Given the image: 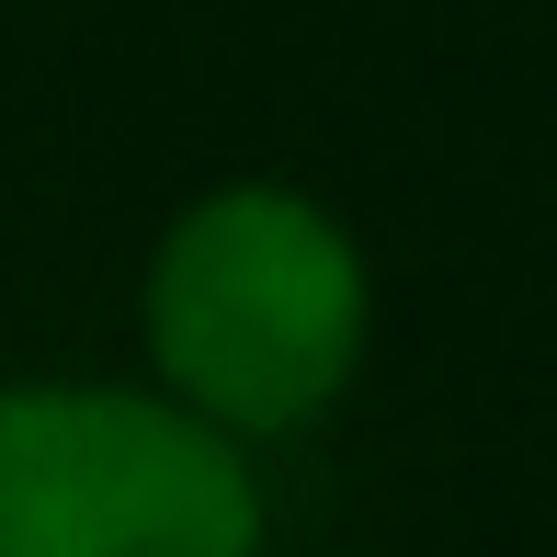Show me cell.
Here are the masks:
<instances>
[{
    "instance_id": "cell-1",
    "label": "cell",
    "mask_w": 557,
    "mask_h": 557,
    "mask_svg": "<svg viewBox=\"0 0 557 557\" xmlns=\"http://www.w3.org/2000/svg\"><path fill=\"white\" fill-rule=\"evenodd\" d=\"M148 364L206 433H296L364 364V250L285 183H227L148 262Z\"/></svg>"
},
{
    "instance_id": "cell-2",
    "label": "cell",
    "mask_w": 557,
    "mask_h": 557,
    "mask_svg": "<svg viewBox=\"0 0 557 557\" xmlns=\"http://www.w3.org/2000/svg\"><path fill=\"white\" fill-rule=\"evenodd\" d=\"M0 557H262V490L148 387H0Z\"/></svg>"
}]
</instances>
